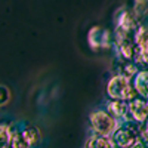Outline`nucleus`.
<instances>
[{"label":"nucleus","instance_id":"obj_8","mask_svg":"<svg viewBox=\"0 0 148 148\" xmlns=\"http://www.w3.org/2000/svg\"><path fill=\"white\" fill-rule=\"evenodd\" d=\"M83 148H116L111 136H102V135L92 133L90 136L86 139Z\"/></svg>","mask_w":148,"mask_h":148},{"label":"nucleus","instance_id":"obj_11","mask_svg":"<svg viewBox=\"0 0 148 148\" xmlns=\"http://www.w3.org/2000/svg\"><path fill=\"white\" fill-rule=\"evenodd\" d=\"M133 15L139 21L148 14V0H133Z\"/></svg>","mask_w":148,"mask_h":148},{"label":"nucleus","instance_id":"obj_7","mask_svg":"<svg viewBox=\"0 0 148 148\" xmlns=\"http://www.w3.org/2000/svg\"><path fill=\"white\" fill-rule=\"evenodd\" d=\"M105 108L108 113L116 117L117 120H127V102L126 101H119V99H107L105 105L102 107Z\"/></svg>","mask_w":148,"mask_h":148},{"label":"nucleus","instance_id":"obj_14","mask_svg":"<svg viewBox=\"0 0 148 148\" xmlns=\"http://www.w3.org/2000/svg\"><path fill=\"white\" fill-rule=\"evenodd\" d=\"M10 98V93H9V89L6 88V86H2L0 84V107L2 105H6L8 101Z\"/></svg>","mask_w":148,"mask_h":148},{"label":"nucleus","instance_id":"obj_9","mask_svg":"<svg viewBox=\"0 0 148 148\" xmlns=\"http://www.w3.org/2000/svg\"><path fill=\"white\" fill-rule=\"evenodd\" d=\"M132 82L138 95L148 99V70H139L136 76L132 79Z\"/></svg>","mask_w":148,"mask_h":148},{"label":"nucleus","instance_id":"obj_12","mask_svg":"<svg viewBox=\"0 0 148 148\" xmlns=\"http://www.w3.org/2000/svg\"><path fill=\"white\" fill-rule=\"evenodd\" d=\"M14 126H10L9 123H0V145H9Z\"/></svg>","mask_w":148,"mask_h":148},{"label":"nucleus","instance_id":"obj_2","mask_svg":"<svg viewBox=\"0 0 148 148\" xmlns=\"http://www.w3.org/2000/svg\"><path fill=\"white\" fill-rule=\"evenodd\" d=\"M120 121L121 120L113 117L105 108H98L89 114V129L92 133L102 135V136H111L119 127Z\"/></svg>","mask_w":148,"mask_h":148},{"label":"nucleus","instance_id":"obj_15","mask_svg":"<svg viewBox=\"0 0 148 148\" xmlns=\"http://www.w3.org/2000/svg\"><path fill=\"white\" fill-rule=\"evenodd\" d=\"M116 148H119V147H116Z\"/></svg>","mask_w":148,"mask_h":148},{"label":"nucleus","instance_id":"obj_5","mask_svg":"<svg viewBox=\"0 0 148 148\" xmlns=\"http://www.w3.org/2000/svg\"><path fill=\"white\" fill-rule=\"evenodd\" d=\"M88 42L89 46L93 51H99V49H110L113 46L114 36L111 34L107 28H102L99 25H93L88 33Z\"/></svg>","mask_w":148,"mask_h":148},{"label":"nucleus","instance_id":"obj_1","mask_svg":"<svg viewBox=\"0 0 148 148\" xmlns=\"http://www.w3.org/2000/svg\"><path fill=\"white\" fill-rule=\"evenodd\" d=\"M105 90L110 99H119V101H132L133 98L139 96L135 90V86L132 79H127L121 74H113L107 82Z\"/></svg>","mask_w":148,"mask_h":148},{"label":"nucleus","instance_id":"obj_6","mask_svg":"<svg viewBox=\"0 0 148 148\" xmlns=\"http://www.w3.org/2000/svg\"><path fill=\"white\" fill-rule=\"evenodd\" d=\"M127 120L144 123L148 120V99L136 96L127 102Z\"/></svg>","mask_w":148,"mask_h":148},{"label":"nucleus","instance_id":"obj_4","mask_svg":"<svg viewBox=\"0 0 148 148\" xmlns=\"http://www.w3.org/2000/svg\"><path fill=\"white\" fill-rule=\"evenodd\" d=\"M135 43H136V55H135V64L139 70H148V25H139L135 31Z\"/></svg>","mask_w":148,"mask_h":148},{"label":"nucleus","instance_id":"obj_13","mask_svg":"<svg viewBox=\"0 0 148 148\" xmlns=\"http://www.w3.org/2000/svg\"><path fill=\"white\" fill-rule=\"evenodd\" d=\"M132 148H148V120L141 123V129H139V139L138 144L132 147Z\"/></svg>","mask_w":148,"mask_h":148},{"label":"nucleus","instance_id":"obj_10","mask_svg":"<svg viewBox=\"0 0 148 148\" xmlns=\"http://www.w3.org/2000/svg\"><path fill=\"white\" fill-rule=\"evenodd\" d=\"M21 133H22V136L24 139L27 141V144L30 145V148H34L37 144L40 142V130L37 129L36 126L33 125H24L19 127Z\"/></svg>","mask_w":148,"mask_h":148},{"label":"nucleus","instance_id":"obj_3","mask_svg":"<svg viewBox=\"0 0 148 148\" xmlns=\"http://www.w3.org/2000/svg\"><path fill=\"white\" fill-rule=\"evenodd\" d=\"M139 129H141V123L132 121V120H123L120 121L116 132L111 135V139H113L114 145L119 148H132L138 144Z\"/></svg>","mask_w":148,"mask_h":148}]
</instances>
